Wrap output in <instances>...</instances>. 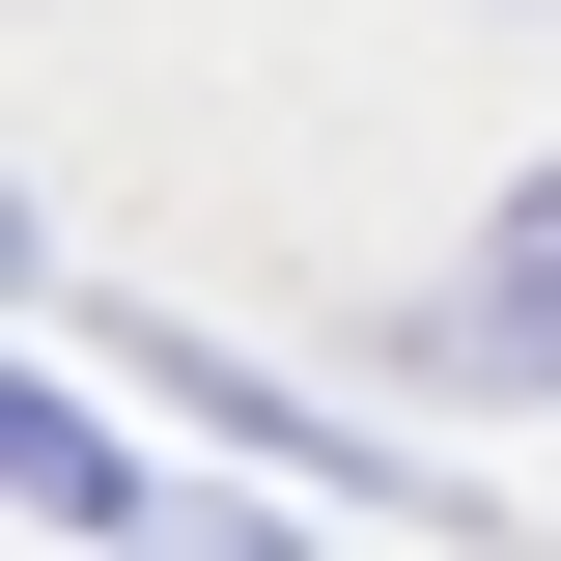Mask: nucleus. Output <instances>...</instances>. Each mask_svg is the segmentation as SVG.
<instances>
[{
  "label": "nucleus",
  "instance_id": "nucleus-1",
  "mask_svg": "<svg viewBox=\"0 0 561 561\" xmlns=\"http://www.w3.org/2000/svg\"><path fill=\"white\" fill-rule=\"evenodd\" d=\"M0 478L57 505V534H113V561H140V534H169V505H140V478H113V421H84V393H0Z\"/></svg>",
  "mask_w": 561,
  "mask_h": 561
},
{
  "label": "nucleus",
  "instance_id": "nucleus-2",
  "mask_svg": "<svg viewBox=\"0 0 561 561\" xmlns=\"http://www.w3.org/2000/svg\"><path fill=\"white\" fill-rule=\"evenodd\" d=\"M449 337H478V365H561V169L505 197V253H478V309H449Z\"/></svg>",
  "mask_w": 561,
  "mask_h": 561
},
{
  "label": "nucleus",
  "instance_id": "nucleus-3",
  "mask_svg": "<svg viewBox=\"0 0 561 561\" xmlns=\"http://www.w3.org/2000/svg\"><path fill=\"white\" fill-rule=\"evenodd\" d=\"M140 561H280V534H225V505H169V534H140Z\"/></svg>",
  "mask_w": 561,
  "mask_h": 561
}]
</instances>
